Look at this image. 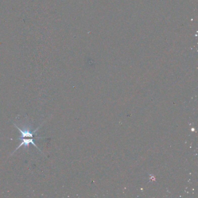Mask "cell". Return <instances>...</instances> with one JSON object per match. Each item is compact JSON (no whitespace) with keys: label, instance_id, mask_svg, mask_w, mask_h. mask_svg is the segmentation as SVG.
Masks as SVG:
<instances>
[{"label":"cell","instance_id":"cell-1","mask_svg":"<svg viewBox=\"0 0 198 198\" xmlns=\"http://www.w3.org/2000/svg\"><path fill=\"white\" fill-rule=\"evenodd\" d=\"M14 125L16 126L17 130H18L21 133V136L20 138H26V137L33 138V134L38 130V129H39V128L42 125L40 126L38 128H37V129L34 131H31V129L30 128H29V127H23V130H21L20 128L17 127L16 125H15L14 124Z\"/></svg>","mask_w":198,"mask_h":198},{"label":"cell","instance_id":"cell-2","mask_svg":"<svg viewBox=\"0 0 198 198\" xmlns=\"http://www.w3.org/2000/svg\"><path fill=\"white\" fill-rule=\"evenodd\" d=\"M18 139H19V140H21L22 141V142H21V143L20 145H19L18 146V147H17V148L15 149V151L14 152H13V153H15V152H16V151L17 150V149H18L19 147H20L21 146H23V145H24V147L25 149H26L27 147H28V146H29V145H30V143H32V145H33L34 146L36 147L37 149H38V150H39L42 153V152L41 151V150L40 149L38 148V147L36 146V145L34 143V141H35V139H34L33 138H31V139H25L24 138H17Z\"/></svg>","mask_w":198,"mask_h":198}]
</instances>
